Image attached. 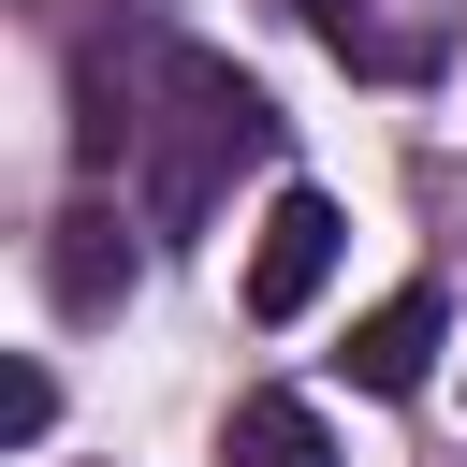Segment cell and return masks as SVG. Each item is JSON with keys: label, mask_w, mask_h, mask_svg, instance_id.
Returning a JSON list of instances; mask_svg holds the SVG:
<instances>
[{"label": "cell", "mask_w": 467, "mask_h": 467, "mask_svg": "<svg viewBox=\"0 0 467 467\" xmlns=\"http://www.w3.org/2000/svg\"><path fill=\"white\" fill-rule=\"evenodd\" d=\"M131 146H146V204H161V219H204V204H219V175L277 146V102H263L234 58L161 44V58L131 73Z\"/></svg>", "instance_id": "cell-1"}, {"label": "cell", "mask_w": 467, "mask_h": 467, "mask_svg": "<svg viewBox=\"0 0 467 467\" xmlns=\"http://www.w3.org/2000/svg\"><path fill=\"white\" fill-rule=\"evenodd\" d=\"M336 248H350L336 190H277V204H263V234H248V321H306V306H321V277H336Z\"/></svg>", "instance_id": "cell-2"}, {"label": "cell", "mask_w": 467, "mask_h": 467, "mask_svg": "<svg viewBox=\"0 0 467 467\" xmlns=\"http://www.w3.org/2000/svg\"><path fill=\"white\" fill-rule=\"evenodd\" d=\"M438 336H452V306H438V292L409 277V292H379V306L350 321V379H365V394H423Z\"/></svg>", "instance_id": "cell-3"}, {"label": "cell", "mask_w": 467, "mask_h": 467, "mask_svg": "<svg viewBox=\"0 0 467 467\" xmlns=\"http://www.w3.org/2000/svg\"><path fill=\"white\" fill-rule=\"evenodd\" d=\"M44 277H58V306H73V321H102V306L131 292V248H117V219H102V204H73V219H58V248H44Z\"/></svg>", "instance_id": "cell-4"}, {"label": "cell", "mask_w": 467, "mask_h": 467, "mask_svg": "<svg viewBox=\"0 0 467 467\" xmlns=\"http://www.w3.org/2000/svg\"><path fill=\"white\" fill-rule=\"evenodd\" d=\"M219 467H336V438H321L306 394H248V409L219 423Z\"/></svg>", "instance_id": "cell-5"}, {"label": "cell", "mask_w": 467, "mask_h": 467, "mask_svg": "<svg viewBox=\"0 0 467 467\" xmlns=\"http://www.w3.org/2000/svg\"><path fill=\"white\" fill-rule=\"evenodd\" d=\"M0 423H15V438H44V423H58V394H44V365H15V379H0Z\"/></svg>", "instance_id": "cell-6"}]
</instances>
